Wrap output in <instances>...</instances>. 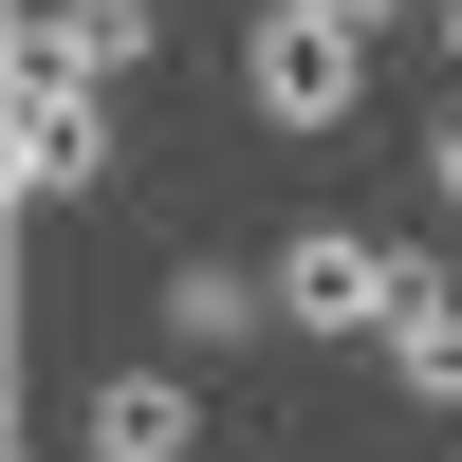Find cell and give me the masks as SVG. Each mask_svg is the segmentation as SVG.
Returning a JSON list of instances; mask_svg holds the SVG:
<instances>
[{
  "mask_svg": "<svg viewBox=\"0 0 462 462\" xmlns=\"http://www.w3.org/2000/svg\"><path fill=\"white\" fill-rule=\"evenodd\" d=\"M241 111H259V130H296V148H333V130L370 111V37H333V19H296V0H278V19L241 37Z\"/></svg>",
  "mask_w": 462,
  "mask_h": 462,
  "instance_id": "6da1fadb",
  "label": "cell"
},
{
  "mask_svg": "<svg viewBox=\"0 0 462 462\" xmlns=\"http://www.w3.org/2000/svg\"><path fill=\"white\" fill-rule=\"evenodd\" d=\"M389 296H407V259L370 222H296L278 241V333H389Z\"/></svg>",
  "mask_w": 462,
  "mask_h": 462,
  "instance_id": "7a4b0ae2",
  "label": "cell"
},
{
  "mask_svg": "<svg viewBox=\"0 0 462 462\" xmlns=\"http://www.w3.org/2000/svg\"><path fill=\"white\" fill-rule=\"evenodd\" d=\"M74 462H204V370H93L74 389Z\"/></svg>",
  "mask_w": 462,
  "mask_h": 462,
  "instance_id": "3957f363",
  "label": "cell"
},
{
  "mask_svg": "<svg viewBox=\"0 0 462 462\" xmlns=\"http://www.w3.org/2000/svg\"><path fill=\"white\" fill-rule=\"evenodd\" d=\"M148 56H167V0H37L19 19V74H56V93H130Z\"/></svg>",
  "mask_w": 462,
  "mask_h": 462,
  "instance_id": "277c9868",
  "label": "cell"
},
{
  "mask_svg": "<svg viewBox=\"0 0 462 462\" xmlns=\"http://www.w3.org/2000/svg\"><path fill=\"white\" fill-rule=\"evenodd\" d=\"M0 167H19V204H93V185H111V93L19 74V130H0Z\"/></svg>",
  "mask_w": 462,
  "mask_h": 462,
  "instance_id": "5b68a950",
  "label": "cell"
},
{
  "mask_svg": "<svg viewBox=\"0 0 462 462\" xmlns=\"http://www.w3.org/2000/svg\"><path fill=\"white\" fill-rule=\"evenodd\" d=\"M148 315H167L185 370H222V352H259V333H278V259H167V296H148Z\"/></svg>",
  "mask_w": 462,
  "mask_h": 462,
  "instance_id": "8992f818",
  "label": "cell"
},
{
  "mask_svg": "<svg viewBox=\"0 0 462 462\" xmlns=\"http://www.w3.org/2000/svg\"><path fill=\"white\" fill-rule=\"evenodd\" d=\"M370 352H389L407 407H462V278H444V259H407V296H389V333H370Z\"/></svg>",
  "mask_w": 462,
  "mask_h": 462,
  "instance_id": "52a82bcc",
  "label": "cell"
},
{
  "mask_svg": "<svg viewBox=\"0 0 462 462\" xmlns=\"http://www.w3.org/2000/svg\"><path fill=\"white\" fill-rule=\"evenodd\" d=\"M296 19H333V37H407V19H444V0H296Z\"/></svg>",
  "mask_w": 462,
  "mask_h": 462,
  "instance_id": "ba28073f",
  "label": "cell"
},
{
  "mask_svg": "<svg viewBox=\"0 0 462 462\" xmlns=\"http://www.w3.org/2000/svg\"><path fill=\"white\" fill-rule=\"evenodd\" d=\"M426 185H444V204H462V111H444V130H426Z\"/></svg>",
  "mask_w": 462,
  "mask_h": 462,
  "instance_id": "9c48e42d",
  "label": "cell"
},
{
  "mask_svg": "<svg viewBox=\"0 0 462 462\" xmlns=\"http://www.w3.org/2000/svg\"><path fill=\"white\" fill-rule=\"evenodd\" d=\"M426 37H444V74H462V0H444V19H426Z\"/></svg>",
  "mask_w": 462,
  "mask_h": 462,
  "instance_id": "30bf717a",
  "label": "cell"
}]
</instances>
